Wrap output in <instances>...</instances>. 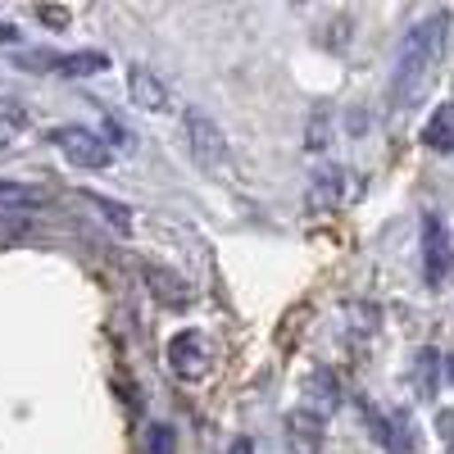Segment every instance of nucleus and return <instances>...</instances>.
Segmentation results:
<instances>
[{
    "instance_id": "nucleus-1",
    "label": "nucleus",
    "mask_w": 454,
    "mask_h": 454,
    "mask_svg": "<svg viewBox=\"0 0 454 454\" xmlns=\"http://www.w3.org/2000/svg\"><path fill=\"white\" fill-rule=\"evenodd\" d=\"M450 27H454V19L445 10H436V14H423L404 32V46L395 55V73H391V87H387L391 109H419L432 96L436 73H441L445 51H450Z\"/></svg>"
},
{
    "instance_id": "nucleus-2",
    "label": "nucleus",
    "mask_w": 454,
    "mask_h": 454,
    "mask_svg": "<svg viewBox=\"0 0 454 454\" xmlns=\"http://www.w3.org/2000/svg\"><path fill=\"white\" fill-rule=\"evenodd\" d=\"M182 141H186V155H192V164L209 177H223L227 168H232V145H227V132L214 123V114L192 105L182 114Z\"/></svg>"
},
{
    "instance_id": "nucleus-3",
    "label": "nucleus",
    "mask_w": 454,
    "mask_h": 454,
    "mask_svg": "<svg viewBox=\"0 0 454 454\" xmlns=\"http://www.w3.org/2000/svg\"><path fill=\"white\" fill-rule=\"evenodd\" d=\"M350 200H355V173L346 164L318 168L309 177V186H305V214L309 218H327V214H336L340 205H350Z\"/></svg>"
},
{
    "instance_id": "nucleus-4",
    "label": "nucleus",
    "mask_w": 454,
    "mask_h": 454,
    "mask_svg": "<svg viewBox=\"0 0 454 454\" xmlns=\"http://www.w3.org/2000/svg\"><path fill=\"white\" fill-rule=\"evenodd\" d=\"M51 145H59V155H64L73 168H109V160H114V150L100 141V132L78 128V123L55 128V132H51Z\"/></svg>"
},
{
    "instance_id": "nucleus-5",
    "label": "nucleus",
    "mask_w": 454,
    "mask_h": 454,
    "mask_svg": "<svg viewBox=\"0 0 454 454\" xmlns=\"http://www.w3.org/2000/svg\"><path fill=\"white\" fill-rule=\"evenodd\" d=\"M450 227L436 218V214H423V278L427 286H441V278L450 273Z\"/></svg>"
},
{
    "instance_id": "nucleus-6",
    "label": "nucleus",
    "mask_w": 454,
    "mask_h": 454,
    "mask_svg": "<svg viewBox=\"0 0 454 454\" xmlns=\"http://www.w3.org/2000/svg\"><path fill=\"white\" fill-rule=\"evenodd\" d=\"M168 368L177 377H186V382H196V377H205L209 368V350H205V336L196 327H186L168 340Z\"/></svg>"
},
{
    "instance_id": "nucleus-7",
    "label": "nucleus",
    "mask_w": 454,
    "mask_h": 454,
    "mask_svg": "<svg viewBox=\"0 0 454 454\" xmlns=\"http://www.w3.org/2000/svg\"><path fill=\"white\" fill-rule=\"evenodd\" d=\"M300 395H305V404H300V409L314 413V419H327V413L340 409V395H346V391H340V377L323 364V368H314L305 377V391H300Z\"/></svg>"
},
{
    "instance_id": "nucleus-8",
    "label": "nucleus",
    "mask_w": 454,
    "mask_h": 454,
    "mask_svg": "<svg viewBox=\"0 0 454 454\" xmlns=\"http://www.w3.org/2000/svg\"><path fill=\"white\" fill-rule=\"evenodd\" d=\"M141 282L150 286V295H155L164 309H186L192 305V286H186V278L164 269V263H141Z\"/></svg>"
},
{
    "instance_id": "nucleus-9",
    "label": "nucleus",
    "mask_w": 454,
    "mask_h": 454,
    "mask_svg": "<svg viewBox=\"0 0 454 454\" xmlns=\"http://www.w3.org/2000/svg\"><path fill=\"white\" fill-rule=\"evenodd\" d=\"M282 432H286L291 454H323V445H327V423L314 419V413H305V409H291Z\"/></svg>"
},
{
    "instance_id": "nucleus-10",
    "label": "nucleus",
    "mask_w": 454,
    "mask_h": 454,
    "mask_svg": "<svg viewBox=\"0 0 454 454\" xmlns=\"http://www.w3.org/2000/svg\"><path fill=\"white\" fill-rule=\"evenodd\" d=\"M128 96L137 109L145 114H164L168 109V87L155 68H145V64H128Z\"/></svg>"
},
{
    "instance_id": "nucleus-11",
    "label": "nucleus",
    "mask_w": 454,
    "mask_h": 454,
    "mask_svg": "<svg viewBox=\"0 0 454 454\" xmlns=\"http://www.w3.org/2000/svg\"><path fill=\"white\" fill-rule=\"evenodd\" d=\"M423 145L436 155H454V105L432 109V119L423 123Z\"/></svg>"
},
{
    "instance_id": "nucleus-12",
    "label": "nucleus",
    "mask_w": 454,
    "mask_h": 454,
    "mask_svg": "<svg viewBox=\"0 0 454 454\" xmlns=\"http://www.w3.org/2000/svg\"><path fill=\"white\" fill-rule=\"evenodd\" d=\"M55 73H64V78H96V73L109 68V55L100 51H78V55H55L51 59Z\"/></svg>"
},
{
    "instance_id": "nucleus-13",
    "label": "nucleus",
    "mask_w": 454,
    "mask_h": 454,
    "mask_svg": "<svg viewBox=\"0 0 454 454\" xmlns=\"http://www.w3.org/2000/svg\"><path fill=\"white\" fill-rule=\"evenodd\" d=\"M46 192L36 182H14V177H0V209H42Z\"/></svg>"
},
{
    "instance_id": "nucleus-14",
    "label": "nucleus",
    "mask_w": 454,
    "mask_h": 454,
    "mask_svg": "<svg viewBox=\"0 0 454 454\" xmlns=\"http://www.w3.org/2000/svg\"><path fill=\"white\" fill-rule=\"evenodd\" d=\"M327 141H332V109H314L305 123V150L318 155V150H327Z\"/></svg>"
},
{
    "instance_id": "nucleus-15",
    "label": "nucleus",
    "mask_w": 454,
    "mask_h": 454,
    "mask_svg": "<svg viewBox=\"0 0 454 454\" xmlns=\"http://www.w3.org/2000/svg\"><path fill=\"white\" fill-rule=\"evenodd\" d=\"M87 200H91V205H96V209L105 214V223H109V227H119L123 237L132 232V209H128V205H119V200H109V196H96V192H91Z\"/></svg>"
},
{
    "instance_id": "nucleus-16",
    "label": "nucleus",
    "mask_w": 454,
    "mask_h": 454,
    "mask_svg": "<svg viewBox=\"0 0 454 454\" xmlns=\"http://www.w3.org/2000/svg\"><path fill=\"white\" fill-rule=\"evenodd\" d=\"M177 450V432L168 423H150L145 427V454H173Z\"/></svg>"
},
{
    "instance_id": "nucleus-17",
    "label": "nucleus",
    "mask_w": 454,
    "mask_h": 454,
    "mask_svg": "<svg viewBox=\"0 0 454 454\" xmlns=\"http://www.w3.org/2000/svg\"><path fill=\"white\" fill-rule=\"evenodd\" d=\"M109 150H114V141H119V150H132V132L123 128V123H114V119H105V137H100Z\"/></svg>"
},
{
    "instance_id": "nucleus-18",
    "label": "nucleus",
    "mask_w": 454,
    "mask_h": 454,
    "mask_svg": "<svg viewBox=\"0 0 454 454\" xmlns=\"http://www.w3.org/2000/svg\"><path fill=\"white\" fill-rule=\"evenodd\" d=\"M227 454H254V441L250 436H237L232 445H227Z\"/></svg>"
},
{
    "instance_id": "nucleus-19",
    "label": "nucleus",
    "mask_w": 454,
    "mask_h": 454,
    "mask_svg": "<svg viewBox=\"0 0 454 454\" xmlns=\"http://www.w3.org/2000/svg\"><path fill=\"white\" fill-rule=\"evenodd\" d=\"M19 42V27L14 23H0V46H14Z\"/></svg>"
},
{
    "instance_id": "nucleus-20",
    "label": "nucleus",
    "mask_w": 454,
    "mask_h": 454,
    "mask_svg": "<svg viewBox=\"0 0 454 454\" xmlns=\"http://www.w3.org/2000/svg\"><path fill=\"white\" fill-rule=\"evenodd\" d=\"M36 19H46V23H55V27H59V23H68V14H64V10H36Z\"/></svg>"
},
{
    "instance_id": "nucleus-21",
    "label": "nucleus",
    "mask_w": 454,
    "mask_h": 454,
    "mask_svg": "<svg viewBox=\"0 0 454 454\" xmlns=\"http://www.w3.org/2000/svg\"><path fill=\"white\" fill-rule=\"evenodd\" d=\"M441 372H445V377H450V382H454V350H450V355L441 359Z\"/></svg>"
}]
</instances>
